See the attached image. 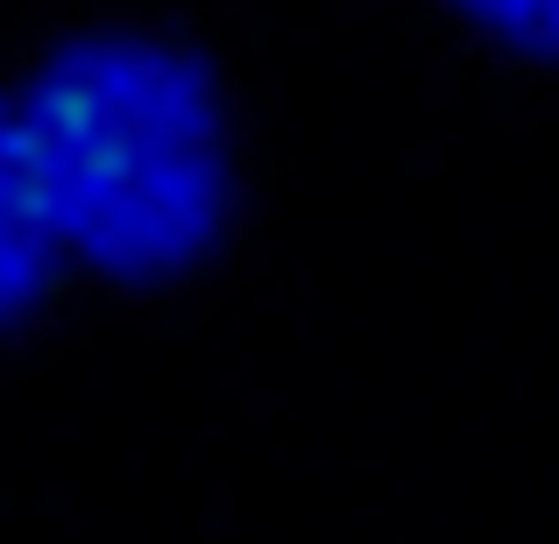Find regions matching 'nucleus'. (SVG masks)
I'll return each mask as SVG.
<instances>
[{
    "label": "nucleus",
    "instance_id": "obj_1",
    "mask_svg": "<svg viewBox=\"0 0 559 544\" xmlns=\"http://www.w3.org/2000/svg\"><path fill=\"white\" fill-rule=\"evenodd\" d=\"M57 255L150 283L219 241L234 128L213 71L135 28L79 36L8 107Z\"/></svg>",
    "mask_w": 559,
    "mask_h": 544
},
{
    "label": "nucleus",
    "instance_id": "obj_2",
    "mask_svg": "<svg viewBox=\"0 0 559 544\" xmlns=\"http://www.w3.org/2000/svg\"><path fill=\"white\" fill-rule=\"evenodd\" d=\"M50 269H57V241L36 213L22 149H14V121H8V107H0V326H14V318L43 298Z\"/></svg>",
    "mask_w": 559,
    "mask_h": 544
},
{
    "label": "nucleus",
    "instance_id": "obj_3",
    "mask_svg": "<svg viewBox=\"0 0 559 544\" xmlns=\"http://www.w3.org/2000/svg\"><path fill=\"white\" fill-rule=\"evenodd\" d=\"M447 8L510 50L559 57V0H447Z\"/></svg>",
    "mask_w": 559,
    "mask_h": 544
}]
</instances>
